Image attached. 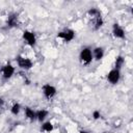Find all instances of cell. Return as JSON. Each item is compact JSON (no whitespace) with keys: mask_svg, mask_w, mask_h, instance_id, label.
Returning <instances> with one entry per match:
<instances>
[{"mask_svg":"<svg viewBox=\"0 0 133 133\" xmlns=\"http://www.w3.org/2000/svg\"><path fill=\"white\" fill-rule=\"evenodd\" d=\"M106 78H107V81L111 84H116L118 83L119 79H121V71L117 70V69H112L110 70L107 75H106Z\"/></svg>","mask_w":133,"mask_h":133,"instance_id":"cell-5","label":"cell"},{"mask_svg":"<svg viewBox=\"0 0 133 133\" xmlns=\"http://www.w3.org/2000/svg\"><path fill=\"white\" fill-rule=\"evenodd\" d=\"M4 105V100L2 98H0V107H2Z\"/></svg>","mask_w":133,"mask_h":133,"instance_id":"cell-19","label":"cell"},{"mask_svg":"<svg viewBox=\"0 0 133 133\" xmlns=\"http://www.w3.org/2000/svg\"><path fill=\"white\" fill-rule=\"evenodd\" d=\"M15 66L11 65L10 63H7L5 64L4 66H2L1 69V72H2V77L4 79H10L12 77V75L15 74Z\"/></svg>","mask_w":133,"mask_h":133,"instance_id":"cell-8","label":"cell"},{"mask_svg":"<svg viewBox=\"0 0 133 133\" xmlns=\"http://www.w3.org/2000/svg\"><path fill=\"white\" fill-rule=\"evenodd\" d=\"M42 90H43V95H44L45 98L48 99V100L52 99V98L56 95V92H57L56 87H55L54 85L50 84V83H46V84H44V85L42 86Z\"/></svg>","mask_w":133,"mask_h":133,"instance_id":"cell-4","label":"cell"},{"mask_svg":"<svg viewBox=\"0 0 133 133\" xmlns=\"http://www.w3.org/2000/svg\"><path fill=\"white\" fill-rule=\"evenodd\" d=\"M124 63H125V58L122 55H118L115 58V61H114V69L121 70V68L124 65Z\"/></svg>","mask_w":133,"mask_h":133,"instance_id":"cell-16","label":"cell"},{"mask_svg":"<svg viewBox=\"0 0 133 133\" xmlns=\"http://www.w3.org/2000/svg\"><path fill=\"white\" fill-rule=\"evenodd\" d=\"M22 36H23V39L26 42V44L28 46H30V47L35 46V44H36V36H35V34L32 31L25 30L23 32V35Z\"/></svg>","mask_w":133,"mask_h":133,"instance_id":"cell-6","label":"cell"},{"mask_svg":"<svg viewBox=\"0 0 133 133\" xmlns=\"http://www.w3.org/2000/svg\"><path fill=\"white\" fill-rule=\"evenodd\" d=\"M79 59H80V62L84 65H88L89 63H91L92 60H94L92 50L89 47L82 48L80 53H79Z\"/></svg>","mask_w":133,"mask_h":133,"instance_id":"cell-1","label":"cell"},{"mask_svg":"<svg viewBox=\"0 0 133 133\" xmlns=\"http://www.w3.org/2000/svg\"><path fill=\"white\" fill-rule=\"evenodd\" d=\"M112 34L115 38H121V39H124L126 37V33H125V30L124 28L117 24V23H114L112 25Z\"/></svg>","mask_w":133,"mask_h":133,"instance_id":"cell-7","label":"cell"},{"mask_svg":"<svg viewBox=\"0 0 133 133\" xmlns=\"http://www.w3.org/2000/svg\"><path fill=\"white\" fill-rule=\"evenodd\" d=\"M75 35H76V32L73 30V29H64V30H61L57 33V37L62 39L64 43H70L72 42L74 38H75Z\"/></svg>","mask_w":133,"mask_h":133,"instance_id":"cell-3","label":"cell"},{"mask_svg":"<svg viewBox=\"0 0 133 133\" xmlns=\"http://www.w3.org/2000/svg\"><path fill=\"white\" fill-rule=\"evenodd\" d=\"M24 113H25L26 118H28L29 121H35L36 119V112L33 109H31L30 107H25Z\"/></svg>","mask_w":133,"mask_h":133,"instance_id":"cell-11","label":"cell"},{"mask_svg":"<svg viewBox=\"0 0 133 133\" xmlns=\"http://www.w3.org/2000/svg\"><path fill=\"white\" fill-rule=\"evenodd\" d=\"M7 26L8 27H17L18 26V15L12 14L7 18Z\"/></svg>","mask_w":133,"mask_h":133,"instance_id":"cell-12","label":"cell"},{"mask_svg":"<svg viewBox=\"0 0 133 133\" xmlns=\"http://www.w3.org/2000/svg\"><path fill=\"white\" fill-rule=\"evenodd\" d=\"M87 15L90 17V19L102 16V15H101V11H100L97 7H91V8H89V9L87 10Z\"/></svg>","mask_w":133,"mask_h":133,"instance_id":"cell-15","label":"cell"},{"mask_svg":"<svg viewBox=\"0 0 133 133\" xmlns=\"http://www.w3.org/2000/svg\"><path fill=\"white\" fill-rule=\"evenodd\" d=\"M92 117H94V119H99V118L101 117V113H100V111H99V110H95V111H92Z\"/></svg>","mask_w":133,"mask_h":133,"instance_id":"cell-18","label":"cell"},{"mask_svg":"<svg viewBox=\"0 0 133 133\" xmlns=\"http://www.w3.org/2000/svg\"><path fill=\"white\" fill-rule=\"evenodd\" d=\"M104 24V21H103V18L102 16L100 17H97V18H92L91 19V27L94 30H98L100 29Z\"/></svg>","mask_w":133,"mask_h":133,"instance_id":"cell-10","label":"cell"},{"mask_svg":"<svg viewBox=\"0 0 133 133\" xmlns=\"http://www.w3.org/2000/svg\"><path fill=\"white\" fill-rule=\"evenodd\" d=\"M104 54H105V52H104V48H102V47H96V48L92 50V56H94V59L97 60V61L101 60V59L104 57Z\"/></svg>","mask_w":133,"mask_h":133,"instance_id":"cell-9","label":"cell"},{"mask_svg":"<svg viewBox=\"0 0 133 133\" xmlns=\"http://www.w3.org/2000/svg\"><path fill=\"white\" fill-rule=\"evenodd\" d=\"M79 133H88L87 131H85V130H80L79 131Z\"/></svg>","mask_w":133,"mask_h":133,"instance_id":"cell-20","label":"cell"},{"mask_svg":"<svg viewBox=\"0 0 133 133\" xmlns=\"http://www.w3.org/2000/svg\"><path fill=\"white\" fill-rule=\"evenodd\" d=\"M20 111H21V105L19 103H17V102L14 103L12 106H11V108H10V112L14 115H18L20 113Z\"/></svg>","mask_w":133,"mask_h":133,"instance_id":"cell-17","label":"cell"},{"mask_svg":"<svg viewBox=\"0 0 133 133\" xmlns=\"http://www.w3.org/2000/svg\"><path fill=\"white\" fill-rule=\"evenodd\" d=\"M16 62L18 64V66L22 70H30L32 66H33V61L30 59V58H27V57H24V56H17L16 58Z\"/></svg>","mask_w":133,"mask_h":133,"instance_id":"cell-2","label":"cell"},{"mask_svg":"<svg viewBox=\"0 0 133 133\" xmlns=\"http://www.w3.org/2000/svg\"><path fill=\"white\" fill-rule=\"evenodd\" d=\"M36 112V119L38 121V122H44L45 121V118L48 116V114H49V112L46 110V109H39V110H37V111H35Z\"/></svg>","mask_w":133,"mask_h":133,"instance_id":"cell-13","label":"cell"},{"mask_svg":"<svg viewBox=\"0 0 133 133\" xmlns=\"http://www.w3.org/2000/svg\"><path fill=\"white\" fill-rule=\"evenodd\" d=\"M53 129H54V126H53V124L51 122H45V123H43V125L41 127V130L43 132H46V133L52 132Z\"/></svg>","mask_w":133,"mask_h":133,"instance_id":"cell-14","label":"cell"}]
</instances>
